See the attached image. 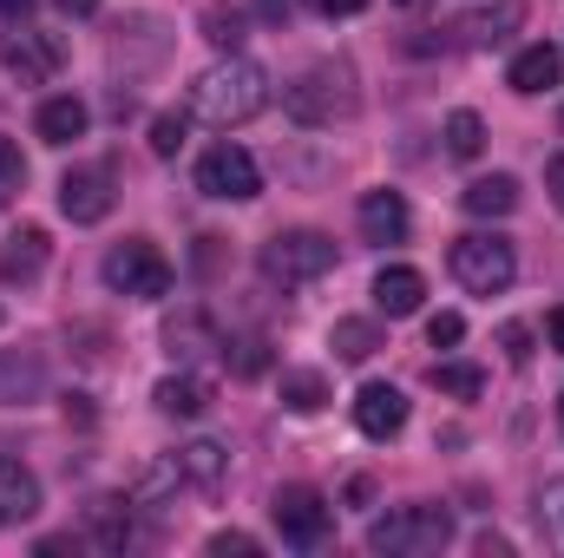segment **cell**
I'll use <instances>...</instances> for the list:
<instances>
[{"label":"cell","instance_id":"16","mask_svg":"<svg viewBox=\"0 0 564 558\" xmlns=\"http://www.w3.org/2000/svg\"><path fill=\"white\" fill-rule=\"evenodd\" d=\"M86 126H93V112L73 99V93H59V99H46L40 112H33V132L46 144H73V139H86Z\"/></svg>","mask_w":564,"mask_h":558},{"label":"cell","instance_id":"19","mask_svg":"<svg viewBox=\"0 0 564 558\" xmlns=\"http://www.w3.org/2000/svg\"><path fill=\"white\" fill-rule=\"evenodd\" d=\"M421 296H426V277L408 270V264H388V270L375 277V309H381V315H414Z\"/></svg>","mask_w":564,"mask_h":558},{"label":"cell","instance_id":"12","mask_svg":"<svg viewBox=\"0 0 564 558\" xmlns=\"http://www.w3.org/2000/svg\"><path fill=\"white\" fill-rule=\"evenodd\" d=\"M355 224H361V237H368V244H408L414 211H408V197H401V191H368V197H361V211H355Z\"/></svg>","mask_w":564,"mask_h":558},{"label":"cell","instance_id":"28","mask_svg":"<svg viewBox=\"0 0 564 558\" xmlns=\"http://www.w3.org/2000/svg\"><path fill=\"white\" fill-rule=\"evenodd\" d=\"M433 388L453 395V401H473V395L486 388V375H479L473 362H433Z\"/></svg>","mask_w":564,"mask_h":558},{"label":"cell","instance_id":"32","mask_svg":"<svg viewBox=\"0 0 564 558\" xmlns=\"http://www.w3.org/2000/svg\"><path fill=\"white\" fill-rule=\"evenodd\" d=\"M177 144H184V119H177V112L151 119V151H158V158H177Z\"/></svg>","mask_w":564,"mask_h":558},{"label":"cell","instance_id":"26","mask_svg":"<svg viewBox=\"0 0 564 558\" xmlns=\"http://www.w3.org/2000/svg\"><path fill=\"white\" fill-rule=\"evenodd\" d=\"M197 26H204V40H210L217 53H237V46H243V26H250V20H243L237 7H204V13H197Z\"/></svg>","mask_w":564,"mask_h":558},{"label":"cell","instance_id":"41","mask_svg":"<svg viewBox=\"0 0 564 558\" xmlns=\"http://www.w3.org/2000/svg\"><path fill=\"white\" fill-rule=\"evenodd\" d=\"M26 7H33V0H0V13H26Z\"/></svg>","mask_w":564,"mask_h":558},{"label":"cell","instance_id":"31","mask_svg":"<svg viewBox=\"0 0 564 558\" xmlns=\"http://www.w3.org/2000/svg\"><path fill=\"white\" fill-rule=\"evenodd\" d=\"M20 184H26L20 144H7V139H0V204H13V197H20Z\"/></svg>","mask_w":564,"mask_h":558},{"label":"cell","instance_id":"10","mask_svg":"<svg viewBox=\"0 0 564 558\" xmlns=\"http://www.w3.org/2000/svg\"><path fill=\"white\" fill-rule=\"evenodd\" d=\"M0 66L20 86H40V79L59 73V40L53 33H0Z\"/></svg>","mask_w":564,"mask_h":558},{"label":"cell","instance_id":"6","mask_svg":"<svg viewBox=\"0 0 564 558\" xmlns=\"http://www.w3.org/2000/svg\"><path fill=\"white\" fill-rule=\"evenodd\" d=\"M99 277H106V289H112V296H139V302H158V296L171 289V264H164V250H158V244H144V237H126L119 250H106Z\"/></svg>","mask_w":564,"mask_h":558},{"label":"cell","instance_id":"13","mask_svg":"<svg viewBox=\"0 0 564 558\" xmlns=\"http://www.w3.org/2000/svg\"><path fill=\"white\" fill-rule=\"evenodd\" d=\"M558 73H564V60H558V46H519L512 53V66H506V86L512 93H525V99H539V93H552L558 86Z\"/></svg>","mask_w":564,"mask_h":558},{"label":"cell","instance_id":"39","mask_svg":"<svg viewBox=\"0 0 564 558\" xmlns=\"http://www.w3.org/2000/svg\"><path fill=\"white\" fill-rule=\"evenodd\" d=\"M257 13H263V20H282V13H289V0H257Z\"/></svg>","mask_w":564,"mask_h":558},{"label":"cell","instance_id":"40","mask_svg":"<svg viewBox=\"0 0 564 558\" xmlns=\"http://www.w3.org/2000/svg\"><path fill=\"white\" fill-rule=\"evenodd\" d=\"M59 7H66V13H93L99 0H59Z\"/></svg>","mask_w":564,"mask_h":558},{"label":"cell","instance_id":"2","mask_svg":"<svg viewBox=\"0 0 564 558\" xmlns=\"http://www.w3.org/2000/svg\"><path fill=\"white\" fill-rule=\"evenodd\" d=\"M446 539H453L446 506H401V513L368 526V552H388V558H433L446 552Z\"/></svg>","mask_w":564,"mask_h":558},{"label":"cell","instance_id":"18","mask_svg":"<svg viewBox=\"0 0 564 558\" xmlns=\"http://www.w3.org/2000/svg\"><path fill=\"white\" fill-rule=\"evenodd\" d=\"M40 270H46V230L26 224V230H13V237L0 244V277L7 282H33Z\"/></svg>","mask_w":564,"mask_h":558},{"label":"cell","instance_id":"23","mask_svg":"<svg viewBox=\"0 0 564 558\" xmlns=\"http://www.w3.org/2000/svg\"><path fill=\"white\" fill-rule=\"evenodd\" d=\"M328 348H335L341 362H368V355L381 348V329H375V322H361V315H341V322L328 329Z\"/></svg>","mask_w":564,"mask_h":558},{"label":"cell","instance_id":"22","mask_svg":"<svg viewBox=\"0 0 564 558\" xmlns=\"http://www.w3.org/2000/svg\"><path fill=\"white\" fill-rule=\"evenodd\" d=\"M164 348H171V355H204V348H217V329H210V315H204V309H184V315H171V322H164Z\"/></svg>","mask_w":564,"mask_h":558},{"label":"cell","instance_id":"14","mask_svg":"<svg viewBox=\"0 0 564 558\" xmlns=\"http://www.w3.org/2000/svg\"><path fill=\"white\" fill-rule=\"evenodd\" d=\"M40 395H46V362L7 348V355H0V408H33Z\"/></svg>","mask_w":564,"mask_h":558},{"label":"cell","instance_id":"15","mask_svg":"<svg viewBox=\"0 0 564 558\" xmlns=\"http://www.w3.org/2000/svg\"><path fill=\"white\" fill-rule=\"evenodd\" d=\"M177 466H184V486L217 493L224 473H230V447L224 440H191V447H177Z\"/></svg>","mask_w":564,"mask_h":558},{"label":"cell","instance_id":"34","mask_svg":"<svg viewBox=\"0 0 564 558\" xmlns=\"http://www.w3.org/2000/svg\"><path fill=\"white\" fill-rule=\"evenodd\" d=\"M210 552H217V558H230V552H237V558H257L263 546H257L250 533H217V539H210Z\"/></svg>","mask_w":564,"mask_h":558},{"label":"cell","instance_id":"17","mask_svg":"<svg viewBox=\"0 0 564 558\" xmlns=\"http://www.w3.org/2000/svg\"><path fill=\"white\" fill-rule=\"evenodd\" d=\"M151 401H158V415H171V420H197L210 408V382L204 375H164L151 388Z\"/></svg>","mask_w":564,"mask_h":558},{"label":"cell","instance_id":"11","mask_svg":"<svg viewBox=\"0 0 564 558\" xmlns=\"http://www.w3.org/2000/svg\"><path fill=\"white\" fill-rule=\"evenodd\" d=\"M355 427H361L368 440H394V433L408 427V395H401L394 382H368V388L355 395Z\"/></svg>","mask_w":564,"mask_h":558},{"label":"cell","instance_id":"5","mask_svg":"<svg viewBox=\"0 0 564 558\" xmlns=\"http://www.w3.org/2000/svg\"><path fill=\"white\" fill-rule=\"evenodd\" d=\"M453 277H459V289H473V296H499V289H512V277H519V257H512V244L499 230H473V237L453 244Z\"/></svg>","mask_w":564,"mask_h":558},{"label":"cell","instance_id":"44","mask_svg":"<svg viewBox=\"0 0 564 558\" xmlns=\"http://www.w3.org/2000/svg\"><path fill=\"white\" fill-rule=\"evenodd\" d=\"M558 420H564V401H558Z\"/></svg>","mask_w":564,"mask_h":558},{"label":"cell","instance_id":"30","mask_svg":"<svg viewBox=\"0 0 564 558\" xmlns=\"http://www.w3.org/2000/svg\"><path fill=\"white\" fill-rule=\"evenodd\" d=\"M224 355H230V368H237V375H263V368H270V348H263L257 335H243V342H230Z\"/></svg>","mask_w":564,"mask_h":558},{"label":"cell","instance_id":"7","mask_svg":"<svg viewBox=\"0 0 564 558\" xmlns=\"http://www.w3.org/2000/svg\"><path fill=\"white\" fill-rule=\"evenodd\" d=\"M197 191H204V197H224V204H250V197L263 191V171H257V158H250L243 144L224 139L197 158Z\"/></svg>","mask_w":564,"mask_h":558},{"label":"cell","instance_id":"33","mask_svg":"<svg viewBox=\"0 0 564 558\" xmlns=\"http://www.w3.org/2000/svg\"><path fill=\"white\" fill-rule=\"evenodd\" d=\"M459 335H466V315H453V309H440V315L426 322V342H433V348H453Z\"/></svg>","mask_w":564,"mask_h":558},{"label":"cell","instance_id":"1","mask_svg":"<svg viewBox=\"0 0 564 558\" xmlns=\"http://www.w3.org/2000/svg\"><path fill=\"white\" fill-rule=\"evenodd\" d=\"M263 106H270V73H263L257 60H243V53H230V60H217L210 73L191 79V112H197L204 126H217V132L250 126Z\"/></svg>","mask_w":564,"mask_h":558},{"label":"cell","instance_id":"8","mask_svg":"<svg viewBox=\"0 0 564 558\" xmlns=\"http://www.w3.org/2000/svg\"><path fill=\"white\" fill-rule=\"evenodd\" d=\"M270 519H276L282 546H295V552H315L328 539V526H335V513H328V500L315 486H282L270 500Z\"/></svg>","mask_w":564,"mask_h":558},{"label":"cell","instance_id":"35","mask_svg":"<svg viewBox=\"0 0 564 558\" xmlns=\"http://www.w3.org/2000/svg\"><path fill=\"white\" fill-rule=\"evenodd\" d=\"M308 7H315L322 20H348V13H361L368 0H308Z\"/></svg>","mask_w":564,"mask_h":558},{"label":"cell","instance_id":"29","mask_svg":"<svg viewBox=\"0 0 564 558\" xmlns=\"http://www.w3.org/2000/svg\"><path fill=\"white\" fill-rule=\"evenodd\" d=\"M93 539L99 546H132V513H119V500L93 506Z\"/></svg>","mask_w":564,"mask_h":558},{"label":"cell","instance_id":"37","mask_svg":"<svg viewBox=\"0 0 564 558\" xmlns=\"http://www.w3.org/2000/svg\"><path fill=\"white\" fill-rule=\"evenodd\" d=\"M506 355H512V362H525V355H532V348H525V329H519V322L506 329Z\"/></svg>","mask_w":564,"mask_h":558},{"label":"cell","instance_id":"27","mask_svg":"<svg viewBox=\"0 0 564 558\" xmlns=\"http://www.w3.org/2000/svg\"><path fill=\"white\" fill-rule=\"evenodd\" d=\"M446 151H453V158H479V151H486V119L466 112V106L446 112Z\"/></svg>","mask_w":564,"mask_h":558},{"label":"cell","instance_id":"43","mask_svg":"<svg viewBox=\"0 0 564 558\" xmlns=\"http://www.w3.org/2000/svg\"><path fill=\"white\" fill-rule=\"evenodd\" d=\"M558 500H564V486H558ZM558 526H564V506H558Z\"/></svg>","mask_w":564,"mask_h":558},{"label":"cell","instance_id":"25","mask_svg":"<svg viewBox=\"0 0 564 558\" xmlns=\"http://www.w3.org/2000/svg\"><path fill=\"white\" fill-rule=\"evenodd\" d=\"M328 401V382L315 375V368H282V408H295V415H315Z\"/></svg>","mask_w":564,"mask_h":558},{"label":"cell","instance_id":"9","mask_svg":"<svg viewBox=\"0 0 564 558\" xmlns=\"http://www.w3.org/2000/svg\"><path fill=\"white\" fill-rule=\"evenodd\" d=\"M59 211H66L73 224H99V217L112 211V171H106V164H73V171L59 178Z\"/></svg>","mask_w":564,"mask_h":558},{"label":"cell","instance_id":"38","mask_svg":"<svg viewBox=\"0 0 564 558\" xmlns=\"http://www.w3.org/2000/svg\"><path fill=\"white\" fill-rule=\"evenodd\" d=\"M545 335H552V348L564 355V309H552V322H545Z\"/></svg>","mask_w":564,"mask_h":558},{"label":"cell","instance_id":"24","mask_svg":"<svg viewBox=\"0 0 564 558\" xmlns=\"http://www.w3.org/2000/svg\"><path fill=\"white\" fill-rule=\"evenodd\" d=\"M519 26V7L506 0V7H492V13H466V20H453V33L466 40V46H486V40H506Z\"/></svg>","mask_w":564,"mask_h":558},{"label":"cell","instance_id":"36","mask_svg":"<svg viewBox=\"0 0 564 558\" xmlns=\"http://www.w3.org/2000/svg\"><path fill=\"white\" fill-rule=\"evenodd\" d=\"M545 191H552V204L564 211V158H552V164H545Z\"/></svg>","mask_w":564,"mask_h":558},{"label":"cell","instance_id":"4","mask_svg":"<svg viewBox=\"0 0 564 558\" xmlns=\"http://www.w3.org/2000/svg\"><path fill=\"white\" fill-rule=\"evenodd\" d=\"M328 270H335V237H322V230H276L263 244V277L282 289H302Z\"/></svg>","mask_w":564,"mask_h":558},{"label":"cell","instance_id":"21","mask_svg":"<svg viewBox=\"0 0 564 558\" xmlns=\"http://www.w3.org/2000/svg\"><path fill=\"white\" fill-rule=\"evenodd\" d=\"M459 204H466L473 217H512V211H519V178H506V171L473 178V184L459 191Z\"/></svg>","mask_w":564,"mask_h":558},{"label":"cell","instance_id":"20","mask_svg":"<svg viewBox=\"0 0 564 558\" xmlns=\"http://www.w3.org/2000/svg\"><path fill=\"white\" fill-rule=\"evenodd\" d=\"M40 513V480L20 460H0V526H20Z\"/></svg>","mask_w":564,"mask_h":558},{"label":"cell","instance_id":"3","mask_svg":"<svg viewBox=\"0 0 564 558\" xmlns=\"http://www.w3.org/2000/svg\"><path fill=\"white\" fill-rule=\"evenodd\" d=\"M282 106H289L295 126H335V119L355 112V73L335 66V60H322V66H308V73L282 93Z\"/></svg>","mask_w":564,"mask_h":558},{"label":"cell","instance_id":"42","mask_svg":"<svg viewBox=\"0 0 564 558\" xmlns=\"http://www.w3.org/2000/svg\"><path fill=\"white\" fill-rule=\"evenodd\" d=\"M394 7H426V0H394Z\"/></svg>","mask_w":564,"mask_h":558}]
</instances>
